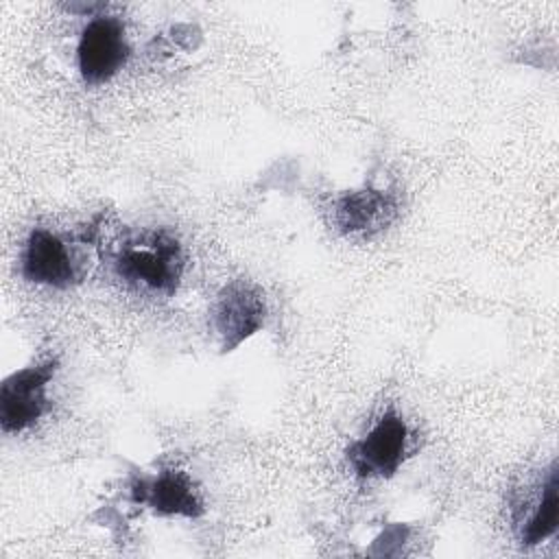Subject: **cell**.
I'll return each mask as SVG.
<instances>
[{"label":"cell","instance_id":"6da1fadb","mask_svg":"<svg viewBox=\"0 0 559 559\" xmlns=\"http://www.w3.org/2000/svg\"><path fill=\"white\" fill-rule=\"evenodd\" d=\"M103 258L124 288L153 299L173 297L181 284L186 253L179 236L166 227L122 236Z\"/></svg>","mask_w":559,"mask_h":559},{"label":"cell","instance_id":"7a4b0ae2","mask_svg":"<svg viewBox=\"0 0 559 559\" xmlns=\"http://www.w3.org/2000/svg\"><path fill=\"white\" fill-rule=\"evenodd\" d=\"M98 223L85 225L72 236L46 227H33L20 251V275L55 290H68L87 275V255L83 249H98Z\"/></svg>","mask_w":559,"mask_h":559},{"label":"cell","instance_id":"3957f363","mask_svg":"<svg viewBox=\"0 0 559 559\" xmlns=\"http://www.w3.org/2000/svg\"><path fill=\"white\" fill-rule=\"evenodd\" d=\"M408 448L411 428L406 419L395 408H386L362 437L347 445L345 459L362 480L391 478L406 461Z\"/></svg>","mask_w":559,"mask_h":559},{"label":"cell","instance_id":"277c9868","mask_svg":"<svg viewBox=\"0 0 559 559\" xmlns=\"http://www.w3.org/2000/svg\"><path fill=\"white\" fill-rule=\"evenodd\" d=\"M59 369L57 358H46L13 371L0 384V426L15 435L35 426L48 411V389Z\"/></svg>","mask_w":559,"mask_h":559},{"label":"cell","instance_id":"5b68a950","mask_svg":"<svg viewBox=\"0 0 559 559\" xmlns=\"http://www.w3.org/2000/svg\"><path fill=\"white\" fill-rule=\"evenodd\" d=\"M511 528L524 548L552 537L559 526V465L552 461L544 476L513 489L509 498Z\"/></svg>","mask_w":559,"mask_h":559},{"label":"cell","instance_id":"8992f818","mask_svg":"<svg viewBox=\"0 0 559 559\" xmlns=\"http://www.w3.org/2000/svg\"><path fill=\"white\" fill-rule=\"evenodd\" d=\"M131 44L118 15H92L76 44V68L85 85L111 81L129 61Z\"/></svg>","mask_w":559,"mask_h":559},{"label":"cell","instance_id":"52a82bcc","mask_svg":"<svg viewBox=\"0 0 559 559\" xmlns=\"http://www.w3.org/2000/svg\"><path fill=\"white\" fill-rule=\"evenodd\" d=\"M266 319L264 293L258 284L245 277L229 280L216 295L210 321L221 341L223 352H234L247 338L262 330Z\"/></svg>","mask_w":559,"mask_h":559},{"label":"cell","instance_id":"ba28073f","mask_svg":"<svg viewBox=\"0 0 559 559\" xmlns=\"http://www.w3.org/2000/svg\"><path fill=\"white\" fill-rule=\"evenodd\" d=\"M400 214L393 192L380 188L347 190L332 203V225L349 238H373Z\"/></svg>","mask_w":559,"mask_h":559},{"label":"cell","instance_id":"9c48e42d","mask_svg":"<svg viewBox=\"0 0 559 559\" xmlns=\"http://www.w3.org/2000/svg\"><path fill=\"white\" fill-rule=\"evenodd\" d=\"M131 493L135 502L162 518H199L205 511L203 496L190 474L175 467L140 478Z\"/></svg>","mask_w":559,"mask_h":559}]
</instances>
